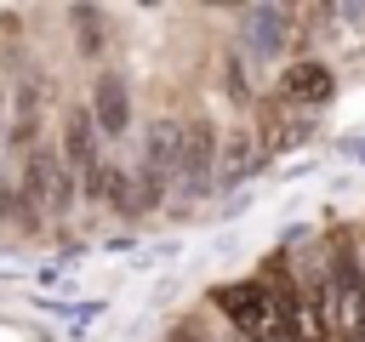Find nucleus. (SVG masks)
Returning <instances> with one entry per match:
<instances>
[{
	"mask_svg": "<svg viewBox=\"0 0 365 342\" xmlns=\"http://www.w3.org/2000/svg\"><path fill=\"white\" fill-rule=\"evenodd\" d=\"M211 302L228 314V325H234L240 336H251V342H285V319H279V302H274V291H268L262 279H240V285H222Z\"/></svg>",
	"mask_w": 365,
	"mask_h": 342,
	"instance_id": "1",
	"label": "nucleus"
},
{
	"mask_svg": "<svg viewBox=\"0 0 365 342\" xmlns=\"http://www.w3.org/2000/svg\"><path fill=\"white\" fill-rule=\"evenodd\" d=\"M97 142H103V131H97L91 108H68V114H63V165H68L80 182H86L91 171H103Z\"/></svg>",
	"mask_w": 365,
	"mask_h": 342,
	"instance_id": "2",
	"label": "nucleus"
},
{
	"mask_svg": "<svg viewBox=\"0 0 365 342\" xmlns=\"http://www.w3.org/2000/svg\"><path fill=\"white\" fill-rule=\"evenodd\" d=\"M211 165H217V131L205 120H188L182 125V154H177V182L182 194H200L211 182Z\"/></svg>",
	"mask_w": 365,
	"mask_h": 342,
	"instance_id": "3",
	"label": "nucleus"
},
{
	"mask_svg": "<svg viewBox=\"0 0 365 342\" xmlns=\"http://www.w3.org/2000/svg\"><path fill=\"white\" fill-rule=\"evenodd\" d=\"M331 331L342 342H365V285L348 268V256H336V291H331Z\"/></svg>",
	"mask_w": 365,
	"mask_h": 342,
	"instance_id": "4",
	"label": "nucleus"
},
{
	"mask_svg": "<svg viewBox=\"0 0 365 342\" xmlns=\"http://www.w3.org/2000/svg\"><path fill=\"white\" fill-rule=\"evenodd\" d=\"M86 108H91V120H97L103 137H125V131H131V91H125L120 74H97Z\"/></svg>",
	"mask_w": 365,
	"mask_h": 342,
	"instance_id": "5",
	"label": "nucleus"
},
{
	"mask_svg": "<svg viewBox=\"0 0 365 342\" xmlns=\"http://www.w3.org/2000/svg\"><path fill=\"white\" fill-rule=\"evenodd\" d=\"M279 91H285L291 103L314 108V103L331 97V68H325V63H291V68L279 74Z\"/></svg>",
	"mask_w": 365,
	"mask_h": 342,
	"instance_id": "6",
	"label": "nucleus"
},
{
	"mask_svg": "<svg viewBox=\"0 0 365 342\" xmlns=\"http://www.w3.org/2000/svg\"><path fill=\"white\" fill-rule=\"evenodd\" d=\"M285 28H291V11H279V6H251L245 11V34H251L257 57H274L285 46Z\"/></svg>",
	"mask_w": 365,
	"mask_h": 342,
	"instance_id": "7",
	"label": "nucleus"
},
{
	"mask_svg": "<svg viewBox=\"0 0 365 342\" xmlns=\"http://www.w3.org/2000/svg\"><path fill=\"white\" fill-rule=\"evenodd\" d=\"M23 154L29 148H40V86H23L17 91V103H11V131H6Z\"/></svg>",
	"mask_w": 365,
	"mask_h": 342,
	"instance_id": "8",
	"label": "nucleus"
},
{
	"mask_svg": "<svg viewBox=\"0 0 365 342\" xmlns=\"http://www.w3.org/2000/svg\"><path fill=\"white\" fill-rule=\"evenodd\" d=\"M68 23L80 28V51H86V57H91V51H103V11L74 6V11H68Z\"/></svg>",
	"mask_w": 365,
	"mask_h": 342,
	"instance_id": "9",
	"label": "nucleus"
},
{
	"mask_svg": "<svg viewBox=\"0 0 365 342\" xmlns=\"http://www.w3.org/2000/svg\"><path fill=\"white\" fill-rule=\"evenodd\" d=\"M251 165H257V148H251L245 137H234V148L222 154V177H228V182H240V177H245Z\"/></svg>",
	"mask_w": 365,
	"mask_h": 342,
	"instance_id": "10",
	"label": "nucleus"
},
{
	"mask_svg": "<svg viewBox=\"0 0 365 342\" xmlns=\"http://www.w3.org/2000/svg\"><path fill=\"white\" fill-rule=\"evenodd\" d=\"M6 131H11V125H6V86H0V142H6Z\"/></svg>",
	"mask_w": 365,
	"mask_h": 342,
	"instance_id": "11",
	"label": "nucleus"
},
{
	"mask_svg": "<svg viewBox=\"0 0 365 342\" xmlns=\"http://www.w3.org/2000/svg\"><path fill=\"white\" fill-rule=\"evenodd\" d=\"M0 182H6V177H0Z\"/></svg>",
	"mask_w": 365,
	"mask_h": 342,
	"instance_id": "12",
	"label": "nucleus"
}]
</instances>
